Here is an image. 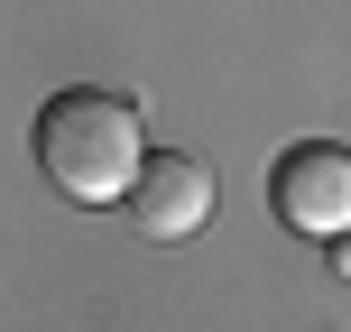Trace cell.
I'll return each mask as SVG.
<instances>
[{
    "label": "cell",
    "mask_w": 351,
    "mask_h": 332,
    "mask_svg": "<svg viewBox=\"0 0 351 332\" xmlns=\"http://www.w3.org/2000/svg\"><path fill=\"white\" fill-rule=\"evenodd\" d=\"M139 166H148V129H139V111L121 102V92H93V84H74V92H56L47 111H37V175H47L65 203H130V185H139Z\"/></svg>",
    "instance_id": "cell-1"
},
{
    "label": "cell",
    "mask_w": 351,
    "mask_h": 332,
    "mask_svg": "<svg viewBox=\"0 0 351 332\" xmlns=\"http://www.w3.org/2000/svg\"><path fill=\"white\" fill-rule=\"evenodd\" d=\"M268 203L296 240H351V148H333V139L287 148L268 175Z\"/></svg>",
    "instance_id": "cell-2"
},
{
    "label": "cell",
    "mask_w": 351,
    "mask_h": 332,
    "mask_svg": "<svg viewBox=\"0 0 351 332\" xmlns=\"http://www.w3.org/2000/svg\"><path fill=\"white\" fill-rule=\"evenodd\" d=\"M130 222H139L148 240H194V231L213 222V166L158 148V157L139 166V185H130Z\"/></svg>",
    "instance_id": "cell-3"
},
{
    "label": "cell",
    "mask_w": 351,
    "mask_h": 332,
    "mask_svg": "<svg viewBox=\"0 0 351 332\" xmlns=\"http://www.w3.org/2000/svg\"><path fill=\"white\" fill-rule=\"evenodd\" d=\"M333 268H342V277H351V240H342V249H333Z\"/></svg>",
    "instance_id": "cell-4"
}]
</instances>
